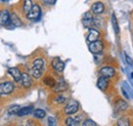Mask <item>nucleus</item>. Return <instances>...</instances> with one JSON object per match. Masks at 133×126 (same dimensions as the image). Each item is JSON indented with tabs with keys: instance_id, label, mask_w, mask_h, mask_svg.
<instances>
[{
	"instance_id": "nucleus-1",
	"label": "nucleus",
	"mask_w": 133,
	"mask_h": 126,
	"mask_svg": "<svg viewBox=\"0 0 133 126\" xmlns=\"http://www.w3.org/2000/svg\"><path fill=\"white\" fill-rule=\"evenodd\" d=\"M83 26L87 29H96V19L92 16L90 12H86L82 18Z\"/></svg>"
},
{
	"instance_id": "nucleus-2",
	"label": "nucleus",
	"mask_w": 133,
	"mask_h": 126,
	"mask_svg": "<svg viewBox=\"0 0 133 126\" xmlns=\"http://www.w3.org/2000/svg\"><path fill=\"white\" fill-rule=\"evenodd\" d=\"M88 49H89V51H90L92 54H94V55L100 54V53L103 51V43H102L101 41H99V40H97V41H95V42H92V43H89Z\"/></svg>"
},
{
	"instance_id": "nucleus-3",
	"label": "nucleus",
	"mask_w": 133,
	"mask_h": 126,
	"mask_svg": "<svg viewBox=\"0 0 133 126\" xmlns=\"http://www.w3.org/2000/svg\"><path fill=\"white\" fill-rule=\"evenodd\" d=\"M41 15V8L38 4H34L31 10L27 13V18L30 20H37Z\"/></svg>"
},
{
	"instance_id": "nucleus-4",
	"label": "nucleus",
	"mask_w": 133,
	"mask_h": 126,
	"mask_svg": "<svg viewBox=\"0 0 133 126\" xmlns=\"http://www.w3.org/2000/svg\"><path fill=\"white\" fill-rule=\"evenodd\" d=\"M15 85L12 82L10 81H4L2 83H0V94L1 96H7V94H11L14 92Z\"/></svg>"
},
{
	"instance_id": "nucleus-5",
	"label": "nucleus",
	"mask_w": 133,
	"mask_h": 126,
	"mask_svg": "<svg viewBox=\"0 0 133 126\" xmlns=\"http://www.w3.org/2000/svg\"><path fill=\"white\" fill-rule=\"evenodd\" d=\"M79 109V103L77 101H70L68 104L66 105L65 109H64V112L66 113V115H73L75 113H77V111Z\"/></svg>"
},
{
	"instance_id": "nucleus-6",
	"label": "nucleus",
	"mask_w": 133,
	"mask_h": 126,
	"mask_svg": "<svg viewBox=\"0 0 133 126\" xmlns=\"http://www.w3.org/2000/svg\"><path fill=\"white\" fill-rule=\"evenodd\" d=\"M99 72L101 76H103V77H105V78L108 79L113 78L115 76V73H116L115 69L113 67H111V66H103V67H101Z\"/></svg>"
},
{
	"instance_id": "nucleus-7",
	"label": "nucleus",
	"mask_w": 133,
	"mask_h": 126,
	"mask_svg": "<svg viewBox=\"0 0 133 126\" xmlns=\"http://www.w3.org/2000/svg\"><path fill=\"white\" fill-rule=\"evenodd\" d=\"M99 36H100V33L98 30L96 29H90L88 34H87V42L88 43H92V42H95L99 39Z\"/></svg>"
},
{
	"instance_id": "nucleus-8",
	"label": "nucleus",
	"mask_w": 133,
	"mask_h": 126,
	"mask_svg": "<svg viewBox=\"0 0 133 126\" xmlns=\"http://www.w3.org/2000/svg\"><path fill=\"white\" fill-rule=\"evenodd\" d=\"M91 12L93 14H96V15H99L101 13H103L104 12V5H103V3L100 2V1H97V2L93 3L92 6H91Z\"/></svg>"
},
{
	"instance_id": "nucleus-9",
	"label": "nucleus",
	"mask_w": 133,
	"mask_h": 126,
	"mask_svg": "<svg viewBox=\"0 0 133 126\" xmlns=\"http://www.w3.org/2000/svg\"><path fill=\"white\" fill-rule=\"evenodd\" d=\"M51 65H52V67H53V69H54L55 71H57V72H63L64 69H65V63L63 62L59 58H57V57L52 60Z\"/></svg>"
},
{
	"instance_id": "nucleus-10",
	"label": "nucleus",
	"mask_w": 133,
	"mask_h": 126,
	"mask_svg": "<svg viewBox=\"0 0 133 126\" xmlns=\"http://www.w3.org/2000/svg\"><path fill=\"white\" fill-rule=\"evenodd\" d=\"M10 22V13L7 10L0 11V26H7Z\"/></svg>"
},
{
	"instance_id": "nucleus-11",
	"label": "nucleus",
	"mask_w": 133,
	"mask_h": 126,
	"mask_svg": "<svg viewBox=\"0 0 133 126\" xmlns=\"http://www.w3.org/2000/svg\"><path fill=\"white\" fill-rule=\"evenodd\" d=\"M8 73L12 76V78L15 79L16 82H19L22 78V72L19 71V69L17 67H10L8 69Z\"/></svg>"
},
{
	"instance_id": "nucleus-12",
	"label": "nucleus",
	"mask_w": 133,
	"mask_h": 126,
	"mask_svg": "<svg viewBox=\"0 0 133 126\" xmlns=\"http://www.w3.org/2000/svg\"><path fill=\"white\" fill-rule=\"evenodd\" d=\"M68 90V83H66L65 80H59L58 82H56V84H55V86L53 88V91L55 92V93H63V92H65Z\"/></svg>"
},
{
	"instance_id": "nucleus-13",
	"label": "nucleus",
	"mask_w": 133,
	"mask_h": 126,
	"mask_svg": "<svg viewBox=\"0 0 133 126\" xmlns=\"http://www.w3.org/2000/svg\"><path fill=\"white\" fill-rule=\"evenodd\" d=\"M81 118L80 117H68L65 120L66 126H80Z\"/></svg>"
},
{
	"instance_id": "nucleus-14",
	"label": "nucleus",
	"mask_w": 133,
	"mask_h": 126,
	"mask_svg": "<svg viewBox=\"0 0 133 126\" xmlns=\"http://www.w3.org/2000/svg\"><path fill=\"white\" fill-rule=\"evenodd\" d=\"M21 82L22 85L26 89L30 88L32 85V79L30 77V75L28 73H22V78H21Z\"/></svg>"
},
{
	"instance_id": "nucleus-15",
	"label": "nucleus",
	"mask_w": 133,
	"mask_h": 126,
	"mask_svg": "<svg viewBox=\"0 0 133 126\" xmlns=\"http://www.w3.org/2000/svg\"><path fill=\"white\" fill-rule=\"evenodd\" d=\"M97 88L101 90V91H105L109 86V79L103 77V76H100L99 78L97 79V83H96Z\"/></svg>"
},
{
	"instance_id": "nucleus-16",
	"label": "nucleus",
	"mask_w": 133,
	"mask_h": 126,
	"mask_svg": "<svg viewBox=\"0 0 133 126\" xmlns=\"http://www.w3.org/2000/svg\"><path fill=\"white\" fill-rule=\"evenodd\" d=\"M128 108V104L124 100H118L115 103V109L117 111H126Z\"/></svg>"
},
{
	"instance_id": "nucleus-17",
	"label": "nucleus",
	"mask_w": 133,
	"mask_h": 126,
	"mask_svg": "<svg viewBox=\"0 0 133 126\" xmlns=\"http://www.w3.org/2000/svg\"><path fill=\"white\" fill-rule=\"evenodd\" d=\"M44 65H45V62L42 58H37L33 61V68H36V69H39V70L43 71Z\"/></svg>"
},
{
	"instance_id": "nucleus-18",
	"label": "nucleus",
	"mask_w": 133,
	"mask_h": 126,
	"mask_svg": "<svg viewBox=\"0 0 133 126\" xmlns=\"http://www.w3.org/2000/svg\"><path fill=\"white\" fill-rule=\"evenodd\" d=\"M32 111H33V107H32V106L24 107V108H21V110H19V112L17 113V115L21 116V117H23V116H27V115L31 114Z\"/></svg>"
},
{
	"instance_id": "nucleus-19",
	"label": "nucleus",
	"mask_w": 133,
	"mask_h": 126,
	"mask_svg": "<svg viewBox=\"0 0 133 126\" xmlns=\"http://www.w3.org/2000/svg\"><path fill=\"white\" fill-rule=\"evenodd\" d=\"M33 2H32V0H24V4H23V10H24V12L27 14L30 10H31V8L33 7Z\"/></svg>"
},
{
	"instance_id": "nucleus-20",
	"label": "nucleus",
	"mask_w": 133,
	"mask_h": 126,
	"mask_svg": "<svg viewBox=\"0 0 133 126\" xmlns=\"http://www.w3.org/2000/svg\"><path fill=\"white\" fill-rule=\"evenodd\" d=\"M10 22L14 27H19L22 26V21L21 19L18 18V16L16 14V13H11L10 14Z\"/></svg>"
},
{
	"instance_id": "nucleus-21",
	"label": "nucleus",
	"mask_w": 133,
	"mask_h": 126,
	"mask_svg": "<svg viewBox=\"0 0 133 126\" xmlns=\"http://www.w3.org/2000/svg\"><path fill=\"white\" fill-rule=\"evenodd\" d=\"M117 126H130V120L127 117H122L118 120Z\"/></svg>"
},
{
	"instance_id": "nucleus-22",
	"label": "nucleus",
	"mask_w": 133,
	"mask_h": 126,
	"mask_svg": "<svg viewBox=\"0 0 133 126\" xmlns=\"http://www.w3.org/2000/svg\"><path fill=\"white\" fill-rule=\"evenodd\" d=\"M44 83H45L47 86L53 89V88L55 86V84H56V81L52 78L51 76H46V77L44 78Z\"/></svg>"
},
{
	"instance_id": "nucleus-23",
	"label": "nucleus",
	"mask_w": 133,
	"mask_h": 126,
	"mask_svg": "<svg viewBox=\"0 0 133 126\" xmlns=\"http://www.w3.org/2000/svg\"><path fill=\"white\" fill-rule=\"evenodd\" d=\"M34 116L36 118H38V119H42V118H44L46 116V112L44 110H42V109H36L34 111Z\"/></svg>"
},
{
	"instance_id": "nucleus-24",
	"label": "nucleus",
	"mask_w": 133,
	"mask_h": 126,
	"mask_svg": "<svg viewBox=\"0 0 133 126\" xmlns=\"http://www.w3.org/2000/svg\"><path fill=\"white\" fill-rule=\"evenodd\" d=\"M42 73H43L42 70L36 69V68H33V67H32V69H31V74H32V76H33L34 78H36V79L40 78V77L42 76Z\"/></svg>"
},
{
	"instance_id": "nucleus-25",
	"label": "nucleus",
	"mask_w": 133,
	"mask_h": 126,
	"mask_svg": "<svg viewBox=\"0 0 133 126\" xmlns=\"http://www.w3.org/2000/svg\"><path fill=\"white\" fill-rule=\"evenodd\" d=\"M112 25H113V29L116 33L117 35L119 34V25H118V20H117V17L115 14L112 15Z\"/></svg>"
},
{
	"instance_id": "nucleus-26",
	"label": "nucleus",
	"mask_w": 133,
	"mask_h": 126,
	"mask_svg": "<svg viewBox=\"0 0 133 126\" xmlns=\"http://www.w3.org/2000/svg\"><path fill=\"white\" fill-rule=\"evenodd\" d=\"M19 110H21V107L18 105H14V106H11L8 109V113L10 115H17V113L19 112Z\"/></svg>"
},
{
	"instance_id": "nucleus-27",
	"label": "nucleus",
	"mask_w": 133,
	"mask_h": 126,
	"mask_svg": "<svg viewBox=\"0 0 133 126\" xmlns=\"http://www.w3.org/2000/svg\"><path fill=\"white\" fill-rule=\"evenodd\" d=\"M66 101V98L63 94H57L55 98H54V102L56 104H64Z\"/></svg>"
},
{
	"instance_id": "nucleus-28",
	"label": "nucleus",
	"mask_w": 133,
	"mask_h": 126,
	"mask_svg": "<svg viewBox=\"0 0 133 126\" xmlns=\"http://www.w3.org/2000/svg\"><path fill=\"white\" fill-rule=\"evenodd\" d=\"M82 126H96V123L91 119H86L82 123Z\"/></svg>"
},
{
	"instance_id": "nucleus-29",
	"label": "nucleus",
	"mask_w": 133,
	"mask_h": 126,
	"mask_svg": "<svg viewBox=\"0 0 133 126\" xmlns=\"http://www.w3.org/2000/svg\"><path fill=\"white\" fill-rule=\"evenodd\" d=\"M48 126H56V121L53 117H48Z\"/></svg>"
},
{
	"instance_id": "nucleus-30",
	"label": "nucleus",
	"mask_w": 133,
	"mask_h": 126,
	"mask_svg": "<svg viewBox=\"0 0 133 126\" xmlns=\"http://www.w3.org/2000/svg\"><path fill=\"white\" fill-rule=\"evenodd\" d=\"M43 2H44V4H46V5H53L55 2H56V0H42Z\"/></svg>"
},
{
	"instance_id": "nucleus-31",
	"label": "nucleus",
	"mask_w": 133,
	"mask_h": 126,
	"mask_svg": "<svg viewBox=\"0 0 133 126\" xmlns=\"http://www.w3.org/2000/svg\"><path fill=\"white\" fill-rule=\"evenodd\" d=\"M125 56H126V59H127V62H128V64H130V65H132V64H133L132 60H131V59H130V58L128 57V55H125Z\"/></svg>"
},
{
	"instance_id": "nucleus-32",
	"label": "nucleus",
	"mask_w": 133,
	"mask_h": 126,
	"mask_svg": "<svg viewBox=\"0 0 133 126\" xmlns=\"http://www.w3.org/2000/svg\"><path fill=\"white\" fill-rule=\"evenodd\" d=\"M27 126H35V123H34L33 121H28V123H27Z\"/></svg>"
},
{
	"instance_id": "nucleus-33",
	"label": "nucleus",
	"mask_w": 133,
	"mask_h": 126,
	"mask_svg": "<svg viewBox=\"0 0 133 126\" xmlns=\"http://www.w3.org/2000/svg\"><path fill=\"white\" fill-rule=\"evenodd\" d=\"M7 1H9V0H0V2H7Z\"/></svg>"
},
{
	"instance_id": "nucleus-34",
	"label": "nucleus",
	"mask_w": 133,
	"mask_h": 126,
	"mask_svg": "<svg viewBox=\"0 0 133 126\" xmlns=\"http://www.w3.org/2000/svg\"><path fill=\"white\" fill-rule=\"evenodd\" d=\"M19 126H23V125H19Z\"/></svg>"
}]
</instances>
